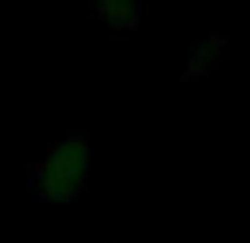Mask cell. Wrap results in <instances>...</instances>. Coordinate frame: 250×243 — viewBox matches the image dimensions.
<instances>
[{"mask_svg":"<svg viewBox=\"0 0 250 243\" xmlns=\"http://www.w3.org/2000/svg\"><path fill=\"white\" fill-rule=\"evenodd\" d=\"M228 54H231V38L228 35H209L200 48H193L187 60V70L181 73L184 82H196V79H206L212 76L219 67H225Z\"/></svg>","mask_w":250,"mask_h":243,"instance_id":"3","label":"cell"},{"mask_svg":"<svg viewBox=\"0 0 250 243\" xmlns=\"http://www.w3.org/2000/svg\"><path fill=\"white\" fill-rule=\"evenodd\" d=\"M89 161H92V152L85 136H70V139L51 146L32 168V177H29L32 199L76 202L89 187Z\"/></svg>","mask_w":250,"mask_h":243,"instance_id":"1","label":"cell"},{"mask_svg":"<svg viewBox=\"0 0 250 243\" xmlns=\"http://www.w3.org/2000/svg\"><path fill=\"white\" fill-rule=\"evenodd\" d=\"M89 16L104 29L127 35L143 25V0H89Z\"/></svg>","mask_w":250,"mask_h":243,"instance_id":"2","label":"cell"}]
</instances>
